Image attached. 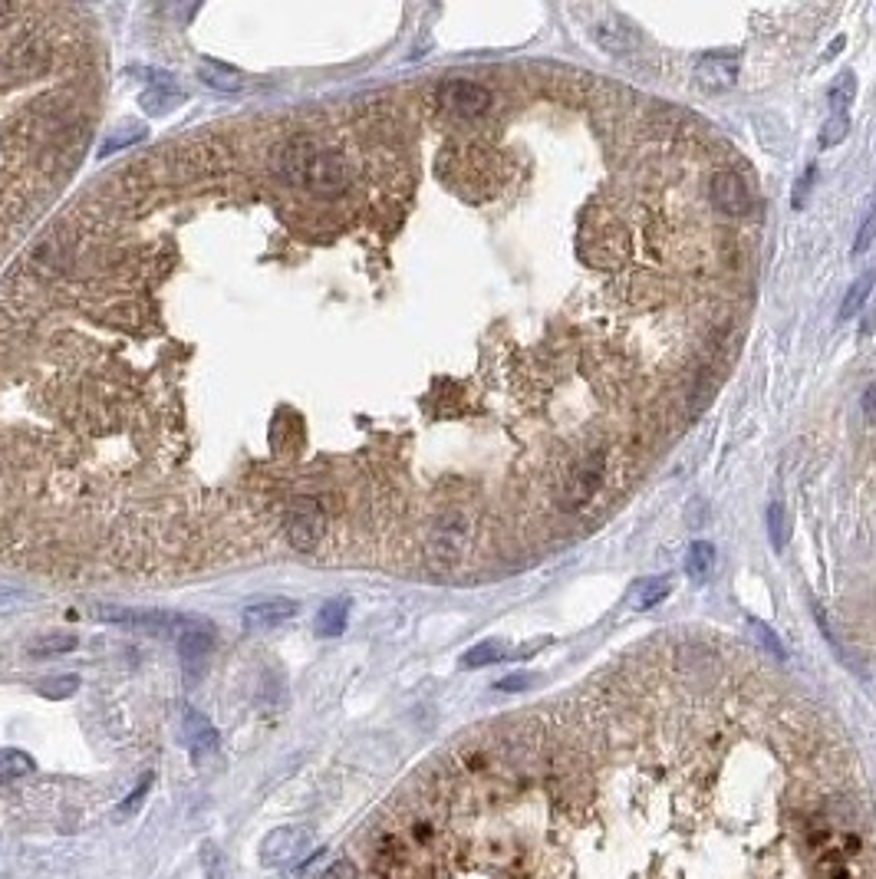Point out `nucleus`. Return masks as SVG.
Masks as SVG:
<instances>
[{"mask_svg": "<svg viewBox=\"0 0 876 879\" xmlns=\"http://www.w3.org/2000/svg\"><path fill=\"white\" fill-rule=\"evenodd\" d=\"M24 600H27V596L17 593V590H0V616L17 613L20 606H24Z\"/></svg>", "mask_w": 876, "mask_h": 879, "instance_id": "nucleus-31", "label": "nucleus"}, {"mask_svg": "<svg viewBox=\"0 0 876 879\" xmlns=\"http://www.w3.org/2000/svg\"><path fill=\"white\" fill-rule=\"evenodd\" d=\"M96 619H103V623H119V626L142 629V633H152V636L155 633H159V636H182L192 626L201 623L198 616H185V613H162V610L136 613V610H126V606H99Z\"/></svg>", "mask_w": 876, "mask_h": 879, "instance_id": "nucleus-4", "label": "nucleus"}, {"mask_svg": "<svg viewBox=\"0 0 876 879\" xmlns=\"http://www.w3.org/2000/svg\"><path fill=\"white\" fill-rule=\"evenodd\" d=\"M10 14H14V7H10V4H4V0H0V24H4V20H7Z\"/></svg>", "mask_w": 876, "mask_h": 879, "instance_id": "nucleus-35", "label": "nucleus"}, {"mask_svg": "<svg viewBox=\"0 0 876 879\" xmlns=\"http://www.w3.org/2000/svg\"><path fill=\"white\" fill-rule=\"evenodd\" d=\"M182 99L185 96L178 93L175 86H152L139 96V106L149 112V116H165V112H172L175 106H182Z\"/></svg>", "mask_w": 876, "mask_h": 879, "instance_id": "nucleus-16", "label": "nucleus"}, {"mask_svg": "<svg viewBox=\"0 0 876 879\" xmlns=\"http://www.w3.org/2000/svg\"><path fill=\"white\" fill-rule=\"evenodd\" d=\"M590 37L597 40V47L603 53H610V56H626V53H633L639 47L636 30L626 24V20H620V17H603V20H597V24L590 27Z\"/></svg>", "mask_w": 876, "mask_h": 879, "instance_id": "nucleus-11", "label": "nucleus"}, {"mask_svg": "<svg viewBox=\"0 0 876 879\" xmlns=\"http://www.w3.org/2000/svg\"><path fill=\"white\" fill-rule=\"evenodd\" d=\"M307 840H310L307 830H300V827H280V830H274L271 837L261 843V860L267 866H280V863L297 860V856L307 850Z\"/></svg>", "mask_w": 876, "mask_h": 879, "instance_id": "nucleus-12", "label": "nucleus"}, {"mask_svg": "<svg viewBox=\"0 0 876 879\" xmlns=\"http://www.w3.org/2000/svg\"><path fill=\"white\" fill-rule=\"evenodd\" d=\"M435 99L455 119H481L491 109V89L475 80H462V76L445 80L435 89Z\"/></svg>", "mask_w": 876, "mask_h": 879, "instance_id": "nucleus-5", "label": "nucleus"}, {"mask_svg": "<svg viewBox=\"0 0 876 879\" xmlns=\"http://www.w3.org/2000/svg\"><path fill=\"white\" fill-rule=\"evenodd\" d=\"M748 626L755 629V636L761 639V646H765L768 652H774V656H778V659L788 656V652H784V646H781V639L774 636V629H771V626H765V623H761V619H755V616L748 619Z\"/></svg>", "mask_w": 876, "mask_h": 879, "instance_id": "nucleus-28", "label": "nucleus"}, {"mask_svg": "<svg viewBox=\"0 0 876 879\" xmlns=\"http://www.w3.org/2000/svg\"><path fill=\"white\" fill-rule=\"evenodd\" d=\"M271 165L280 182L310 191L317 198H340L353 185V168L340 152L313 139H290L274 149Z\"/></svg>", "mask_w": 876, "mask_h": 879, "instance_id": "nucleus-1", "label": "nucleus"}, {"mask_svg": "<svg viewBox=\"0 0 876 879\" xmlns=\"http://www.w3.org/2000/svg\"><path fill=\"white\" fill-rule=\"evenodd\" d=\"M741 76V60L735 53H709L695 63V83L709 93H725L732 89Z\"/></svg>", "mask_w": 876, "mask_h": 879, "instance_id": "nucleus-7", "label": "nucleus"}, {"mask_svg": "<svg viewBox=\"0 0 876 879\" xmlns=\"http://www.w3.org/2000/svg\"><path fill=\"white\" fill-rule=\"evenodd\" d=\"M142 135H145V129L142 126H129V129H116L109 135V139L99 145V155H112V152H119V149H126V145H136V142H142Z\"/></svg>", "mask_w": 876, "mask_h": 879, "instance_id": "nucleus-25", "label": "nucleus"}, {"mask_svg": "<svg viewBox=\"0 0 876 879\" xmlns=\"http://www.w3.org/2000/svg\"><path fill=\"white\" fill-rule=\"evenodd\" d=\"M211 649H215V626L205 623V619L188 629V633L178 636V656H182V669L188 675H198L201 669H205Z\"/></svg>", "mask_w": 876, "mask_h": 879, "instance_id": "nucleus-9", "label": "nucleus"}, {"mask_svg": "<svg viewBox=\"0 0 876 879\" xmlns=\"http://www.w3.org/2000/svg\"><path fill=\"white\" fill-rule=\"evenodd\" d=\"M185 741L192 745V754H195L198 761L218 751V731H215V725H211L205 715H198L195 708H188V712H185Z\"/></svg>", "mask_w": 876, "mask_h": 879, "instance_id": "nucleus-13", "label": "nucleus"}, {"mask_svg": "<svg viewBox=\"0 0 876 879\" xmlns=\"http://www.w3.org/2000/svg\"><path fill=\"white\" fill-rule=\"evenodd\" d=\"M346 613H350L346 600H330L317 613V633L320 636H340L343 629H346Z\"/></svg>", "mask_w": 876, "mask_h": 879, "instance_id": "nucleus-23", "label": "nucleus"}, {"mask_svg": "<svg viewBox=\"0 0 876 879\" xmlns=\"http://www.w3.org/2000/svg\"><path fill=\"white\" fill-rule=\"evenodd\" d=\"M145 794H149V777H145V781L139 784V791L132 794V800H126V804H122V810H119V814H136V810H139V804L145 800Z\"/></svg>", "mask_w": 876, "mask_h": 879, "instance_id": "nucleus-33", "label": "nucleus"}, {"mask_svg": "<svg viewBox=\"0 0 876 879\" xmlns=\"http://www.w3.org/2000/svg\"><path fill=\"white\" fill-rule=\"evenodd\" d=\"M508 656V646H504L501 639H485L478 642L475 649H468L462 656V666L465 669H481V666H491V662H498Z\"/></svg>", "mask_w": 876, "mask_h": 879, "instance_id": "nucleus-22", "label": "nucleus"}, {"mask_svg": "<svg viewBox=\"0 0 876 879\" xmlns=\"http://www.w3.org/2000/svg\"><path fill=\"white\" fill-rule=\"evenodd\" d=\"M847 132H850V119L847 116H830L824 122V129H821V149H834V145H840L847 139Z\"/></svg>", "mask_w": 876, "mask_h": 879, "instance_id": "nucleus-26", "label": "nucleus"}, {"mask_svg": "<svg viewBox=\"0 0 876 879\" xmlns=\"http://www.w3.org/2000/svg\"><path fill=\"white\" fill-rule=\"evenodd\" d=\"M873 284H876V274H873V270H867V274H863V277L853 280L850 290H847V297H844V303H840L837 320H853V317H857V313L863 310V303L870 300Z\"/></svg>", "mask_w": 876, "mask_h": 879, "instance_id": "nucleus-15", "label": "nucleus"}, {"mask_svg": "<svg viewBox=\"0 0 876 879\" xmlns=\"http://www.w3.org/2000/svg\"><path fill=\"white\" fill-rule=\"evenodd\" d=\"M534 679L531 675H508V679H501L498 682V689L501 692H521V689H527V685H531Z\"/></svg>", "mask_w": 876, "mask_h": 879, "instance_id": "nucleus-32", "label": "nucleus"}, {"mask_svg": "<svg viewBox=\"0 0 876 879\" xmlns=\"http://www.w3.org/2000/svg\"><path fill=\"white\" fill-rule=\"evenodd\" d=\"M33 758L17 748H4L0 751V784H10V781H20V777L33 774Z\"/></svg>", "mask_w": 876, "mask_h": 879, "instance_id": "nucleus-18", "label": "nucleus"}, {"mask_svg": "<svg viewBox=\"0 0 876 879\" xmlns=\"http://www.w3.org/2000/svg\"><path fill=\"white\" fill-rule=\"evenodd\" d=\"M471 544V521L462 511H448L432 524L429 544H425V557L435 573H452L458 563L465 560Z\"/></svg>", "mask_w": 876, "mask_h": 879, "instance_id": "nucleus-3", "label": "nucleus"}, {"mask_svg": "<svg viewBox=\"0 0 876 879\" xmlns=\"http://www.w3.org/2000/svg\"><path fill=\"white\" fill-rule=\"evenodd\" d=\"M814 175H817V165H807L804 178H801V182L794 185V198H791L794 211H801V208L807 205V195H811V188H814Z\"/></svg>", "mask_w": 876, "mask_h": 879, "instance_id": "nucleus-30", "label": "nucleus"}, {"mask_svg": "<svg viewBox=\"0 0 876 879\" xmlns=\"http://www.w3.org/2000/svg\"><path fill=\"white\" fill-rule=\"evenodd\" d=\"M853 96H857V76L853 73H840L834 83H830L827 89V106L834 116H844L847 106L853 103Z\"/></svg>", "mask_w": 876, "mask_h": 879, "instance_id": "nucleus-19", "label": "nucleus"}, {"mask_svg": "<svg viewBox=\"0 0 876 879\" xmlns=\"http://www.w3.org/2000/svg\"><path fill=\"white\" fill-rule=\"evenodd\" d=\"M669 593H672L669 577L643 580V583L636 586V593H633V606H636V610H653V606H659Z\"/></svg>", "mask_w": 876, "mask_h": 879, "instance_id": "nucleus-20", "label": "nucleus"}, {"mask_svg": "<svg viewBox=\"0 0 876 879\" xmlns=\"http://www.w3.org/2000/svg\"><path fill=\"white\" fill-rule=\"evenodd\" d=\"M76 689H80V679H76V675H60V679H50V682L37 685V692L43 698H70Z\"/></svg>", "mask_w": 876, "mask_h": 879, "instance_id": "nucleus-27", "label": "nucleus"}, {"mask_svg": "<svg viewBox=\"0 0 876 879\" xmlns=\"http://www.w3.org/2000/svg\"><path fill=\"white\" fill-rule=\"evenodd\" d=\"M603 481H606V452H590L564 471L554 501L564 514H577L597 498Z\"/></svg>", "mask_w": 876, "mask_h": 879, "instance_id": "nucleus-2", "label": "nucleus"}, {"mask_svg": "<svg viewBox=\"0 0 876 879\" xmlns=\"http://www.w3.org/2000/svg\"><path fill=\"white\" fill-rule=\"evenodd\" d=\"M715 567V547L709 540H695V544L685 550V573L689 577H709V570Z\"/></svg>", "mask_w": 876, "mask_h": 879, "instance_id": "nucleus-21", "label": "nucleus"}, {"mask_svg": "<svg viewBox=\"0 0 876 879\" xmlns=\"http://www.w3.org/2000/svg\"><path fill=\"white\" fill-rule=\"evenodd\" d=\"M788 514H784V504L781 501H771L768 504V537H771V547L774 550H784L788 547Z\"/></svg>", "mask_w": 876, "mask_h": 879, "instance_id": "nucleus-24", "label": "nucleus"}, {"mask_svg": "<svg viewBox=\"0 0 876 879\" xmlns=\"http://www.w3.org/2000/svg\"><path fill=\"white\" fill-rule=\"evenodd\" d=\"M297 616V603L294 600H261V603H251L241 616V623L247 633H267V629H277L284 626L287 619Z\"/></svg>", "mask_w": 876, "mask_h": 879, "instance_id": "nucleus-10", "label": "nucleus"}, {"mask_svg": "<svg viewBox=\"0 0 876 879\" xmlns=\"http://www.w3.org/2000/svg\"><path fill=\"white\" fill-rule=\"evenodd\" d=\"M709 195H712V205L722 214H728V218H741V214H748V208H751V195H748L745 178L735 175V172L712 175Z\"/></svg>", "mask_w": 876, "mask_h": 879, "instance_id": "nucleus-8", "label": "nucleus"}, {"mask_svg": "<svg viewBox=\"0 0 876 879\" xmlns=\"http://www.w3.org/2000/svg\"><path fill=\"white\" fill-rule=\"evenodd\" d=\"M76 642H80V639L70 636V633H47V636L33 639L27 646V652L33 659H50V656H63V652H73Z\"/></svg>", "mask_w": 876, "mask_h": 879, "instance_id": "nucleus-17", "label": "nucleus"}, {"mask_svg": "<svg viewBox=\"0 0 876 879\" xmlns=\"http://www.w3.org/2000/svg\"><path fill=\"white\" fill-rule=\"evenodd\" d=\"M198 80L208 89H218V93H238V89L244 86V76L238 70H231V66L215 63V60L198 63Z\"/></svg>", "mask_w": 876, "mask_h": 879, "instance_id": "nucleus-14", "label": "nucleus"}, {"mask_svg": "<svg viewBox=\"0 0 876 879\" xmlns=\"http://www.w3.org/2000/svg\"><path fill=\"white\" fill-rule=\"evenodd\" d=\"M873 238H876V205H873V211L867 214V221L860 224V231H857V241H853L850 254H853V257L867 254V247L873 244Z\"/></svg>", "mask_w": 876, "mask_h": 879, "instance_id": "nucleus-29", "label": "nucleus"}, {"mask_svg": "<svg viewBox=\"0 0 876 879\" xmlns=\"http://www.w3.org/2000/svg\"><path fill=\"white\" fill-rule=\"evenodd\" d=\"M327 531V514L317 498H294L287 507V540L294 550H313Z\"/></svg>", "mask_w": 876, "mask_h": 879, "instance_id": "nucleus-6", "label": "nucleus"}, {"mask_svg": "<svg viewBox=\"0 0 876 879\" xmlns=\"http://www.w3.org/2000/svg\"><path fill=\"white\" fill-rule=\"evenodd\" d=\"M863 415H867L870 422L876 419V386H870L867 396H863Z\"/></svg>", "mask_w": 876, "mask_h": 879, "instance_id": "nucleus-34", "label": "nucleus"}]
</instances>
